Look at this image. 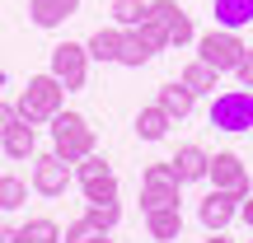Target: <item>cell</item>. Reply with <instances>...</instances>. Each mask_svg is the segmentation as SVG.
Instances as JSON below:
<instances>
[{
	"mask_svg": "<svg viewBox=\"0 0 253 243\" xmlns=\"http://www.w3.org/2000/svg\"><path fill=\"white\" fill-rule=\"evenodd\" d=\"M178 173H173V164H145L141 173V210H155V206H178Z\"/></svg>",
	"mask_w": 253,
	"mask_h": 243,
	"instance_id": "cell-6",
	"label": "cell"
},
{
	"mask_svg": "<svg viewBox=\"0 0 253 243\" xmlns=\"http://www.w3.org/2000/svg\"><path fill=\"white\" fill-rule=\"evenodd\" d=\"M94 234H103V229H94V225H89V220H84V215H80V220H71V225H66V229H61V243H89Z\"/></svg>",
	"mask_w": 253,
	"mask_h": 243,
	"instance_id": "cell-26",
	"label": "cell"
},
{
	"mask_svg": "<svg viewBox=\"0 0 253 243\" xmlns=\"http://www.w3.org/2000/svg\"><path fill=\"white\" fill-rule=\"evenodd\" d=\"M14 122H19V108L0 99V131H5V126H14Z\"/></svg>",
	"mask_w": 253,
	"mask_h": 243,
	"instance_id": "cell-28",
	"label": "cell"
},
{
	"mask_svg": "<svg viewBox=\"0 0 253 243\" xmlns=\"http://www.w3.org/2000/svg\"><path fill=\"white\" fill-rule=\"evenodd\" d=\"M178 80H183V84H188V89L202 99V94H216V84H220V70H216V66H207V61L197 56V61H188V66H183V75H178Z\"/></svg>",
	"mask_w": 253,
	"mask_h": 243,
	"instance_id": "cell-19",
	"label": "cell"
},
{
	"mask_svg": "<svg viewBox=\"0 0 253 243\" xmlns=\"http://www.w3.org/2000/svg\"><path fill=\"white\" fill-rule=\"evenodd\" d=\"M207 182L211 187H225V192H239V197H249V169L244 159H239L235 150H216L211 154V169H207Z\"/></svg>",
	"mask_w": 253,
	"mask_h": 243,
	"instance_id": "cell-10",
	"label": "cell"
},
{
	"mask_svg": "<svg viewBox=\"0 0 253 243\" xmlns=\"http://www.w3.org/2000/svg\"><path fill=\"white\" fill-rule=\"evenodd\" d=\"M84 220H89L94 229H103V234H113V229L122 225V206L118 201H84Z\"/></svg>",
	"mask_w": 253,
	"mask_h": 243,
	"instance_id": "cell-22",
	"label": "cell"
},
{
	"mask_svg": "<svg viewBox=\"0 0 253 243\" xmlns=\"http://www.w3.org/2000/svg\"><path fill=\"white\" fill-rule=\"evenodd\" d=\"M239 201H244V197H239V192L211 187L207 197L197 201V220H202V225L211 229V234H216V229H230V225H235V220H239Z\"/></svg>",
	"mask_w": 253,
	"mask_h": 243,
	"instance_id": "cell-9",
	"label": "cell"
},
{
	"mask_svg": "<svg viewBox=\"0 0 253 243\" xmlns=\"http://www.w3.org/2000/svg\"><path fill=\"white\" fill-rule=\"evenodd\" d=\"M5 84H9V75H5V66H0V89H5Z\"/></svg>",
	"mask_w": 253,
	"mask_h": 243,
	"instance_id": "cell-33",
	"label": "cell"
},
{
	"mask_svg": "<svg viewBox=\"0 0 253 243\" xmlns=\"http://www.w3.org/2000/svg\"><path fill=\"white\" fill-rule=\"evenodd\" d=\"M169 126H173V117L160 108V103H150V108L136 112V136H141V140H164V136H169Z\"/></svg>",
	"mask_w": 253,
	"mask_h": 243,
	"instance_id": "cell-20",
	"label": "cell"
},
{
	"mask_svg": "<svg viewBox=\"0 0 253 243\" xmlns=\"http://www.w3.org/2000/svg\"><path fill=\"white\" fill-rule=\"evenodd\" d=\"M0 243H24V239H19V229H9V225H0Z\"/></svg>",
	"mask_w": 253,
	"mask_h": 243,
	"instance_id": "cell-30",
	"label": "cell"
},
{
	"mask_svg": "<svg viewBox=\"0 0 253 243\" xmlns=\"http://www.w3.org/2000/svg\"><path fill=\"white\" fill-rule=\"evenodd\" d=\"M239 220H244V225L253 229V192H249V197H244V201H239Z\"/></svg>",
	"mask_w": 253,
	"mask_h": 243,
	"instance_id": "cell-29",
	"label": "cell"
},
{
	"mask_svg": "<svg viewBox=\"0 0 253 243\" xmlns=\"http://www.w3.org/2000/svg\"><path fill=\"white\" fill-rule=\"evenodd\" d=\"M89 243H113V239H108V234H94V239H89Z\"/></svg>",
	"mask_w": 253,
	"mask_h": 243,
	"instance_id": "cell-32",
	"label": "cell"
},
{
	"mask_svg": "<svg viewBox=\"0 0 253 243\" xmlns=\"http://www.w3.org/2000/svg\"><path fill=\"white\" fill-rule=\"evenodd\" d=\"M155 47H150V37L141 33V28H122V52H118V66H131V70H141L145 61H155Z\"/></svg>",
	"mask_w": 253,
	"mask_h": 243,
	"instance_id": "cell-17",
	"label": "cell"
},
{
	"mask_svg": "<svg viewBox=\"0 0 253 243\" xmlns=\"http://www.w3.org/2000/svg\"><path fill=\"white\" fill-rule=\"evenodd\" d=\"M75 182H80L84 201H118V173L103 154H84L75 159Z\"/></svg>",
	"mask_w": 253,
	"mask_h": 243,
	"instance_id": "cell-5",
	"label": "cell"
},
{
	"mask_svg": "<svg viewBox=\"0 0 253 243\" xmlns=\"http://www.w3.org/2000/svg\"><path fill=\"white\" fill-rule=\"evenodd\" d=\"M75 182V164L61 159L56 150L47 154H33V173H28V187L38 192V197H66V187Z\"/></svg>",
	"mask_w": 253,
	"mask_h": 243,
	"instance_id": "cell-4",
	"label": "cell"
},
{
	"mask_svg": "<svg viewBox=\"0 0 253 243\" xmlns=\"http://www.w3.org/2000/svg\"><path fill=\"white\" fill-rule=\"evenodd\" d=\"M14 108H19V117H24V122L47 126L56 112L66 108V84L56 80L52 70H47V75H33V80L24 84V94L14 99Z\"/></svg>",
	"mask_w": 253,
	"mask_h": 243,
	"instance_id": "cell-1",
	"label": "cell"
},
{
	"mask_svg": "<svg viewBox=\"0 0 253 243\" xmlns=\"http://www.w3.org/2000/svg\"><path fill=\"white\" fill-rule=\"evenodd\" d=\"M75 14H80V0H28V19L38 28H61Z\"/></svg>",
	"mask_w": 253,
	"mask_h": 243,
	"instance_id": "cell-13",
	"label": "cell"
},
{
	"mask_svg": "<svg viewBox=\"0 0 253 243\" xmlns=\"http://www.w3.org/2000/svg\"><path fill=\"white\" fill-rule=\"evenodd\" d=\"M155 103H160V108L169 112L173 122H183L192 108H197V94H192L183 80H169V84H160V99H155Z\"/></svg>",
	"mask_w": 253,
	"mask_h": 243,
	"instance_id": "cell-16",
	"label": "cell"
},
{
	"mask_svg": "<svg viewBox=\"0 0 253 243\" xmlns=\"http://www.w3.org/2000/svg\"><path fill=\"white\" fill-rule=\"evenodd\" d=\"M84 47H89V61H118V52H122V28L118 24H113V28H99Z\"/></svg>",
	"mask_w": 253,
	"mask_h": 243,
	"instance_id": "cell-21",
	"label": "cell"
},
{
	"mask_svg": "<svg viewBox=\"0 0 253 243\" xmlns=\"http://www.w3.org/2000/svg\"><path fill=\"white\" fill-rule=\"evenodd\" d=\"M150 19H160L164 28H169V47H188L197 42V28H192V14L178 5V0H150V9H145Z\"/></svg>",
	"mask_w": 253,
	"mask_h": 243,
	"instance_id": "cell-11",
	"label": "cell"
},
{
	"mask_svg": "<svg viewBox=\"0 0 253 243\" xmlns=\"http://www.w3.org/2000/svg\"><path fill=\"white\" fill-rule=\"evenodd\" d=\"M24 201H28V182L14 178V173H5V178H0V210H19Z\"/></svg>",
	"mask_w": 253,
	"mask_h": 243,
	"instance_id": "cell-24",
	"label": "cell"
},
{
	"mask_svg": "<svg viewBox=\"0 0 253 243\" xmlns=\"http://www.w3.org/2000/svg\"><path fill=\"white\" fill-rule=\"evenodd\" d=\"M52 150L61 154V159H84V154H94V126L89 117H80V112H56L52 117Z\"/></svg>",
	"mask_w": 253,
	"mask_h": 243,
	"instance_id": "cell-2",
	"label": "cell"
},
{
	"mask_svg": "<svg viewBox=\"0 0 253 243\" xmlns=\"http://www.w3.org/2000/svg\"><path fill=\"white\" fill-rule=\"evenodd\" d=\"M197 56L225 75V70H235L239 56H244V37L230 33V28H211V33H202V37H197Z\"/></svg>",
	"mask_w": 253,
	"mask_h": 243,
	"instance_id": "cell-7",
	"label": "cell"
},
{
	"mask_svg": "<svg viewBox=\"0 0 253 243\" xmlns=\"http://www.w3.org/2000/svg\"><path fill=\"white\" fill-rule=\"evenodd\" d=\"M145 229H150L155 243H173V239L183 234V210L178 206H155V210H145Z\"/></svg>",
	"mask_w": 253,
	"mask_h": 243,
	"instance_id": "cell-15",
	"label": "cell"
},
{
	"mask_svg": "<svg viewBox=\"0 0 253 243\" xmlns=\"http://www.w3.org/2000/svg\"><path fill=\"white\" fill-rule=\"evenodd\" d=\"M52 75L66 84V94L84 89V84H89V47H80V42H56L52 47Z\"/></svg>",
	"mask_w": 253,
	"mask_h": 243,
	"instance_id": "cell-8",
	"label": "cell"
},
{
	"mask_svg": "<svg viewBox=\"0 0 253 243\" xmlns=\"http://www.w3.org/2000/svg\"><path fill=\"white\" fill-rule=\"evenodd\" d=\"M173 173H178V182L188 187V182H207V169H211V154L202 150V145H183L178 154H173Z\"/></svg>",
	"mask_w": 253,
	"mask_h": 243,
	"instance_id": "cell-14",
	"label": "cell"
},
{
	"mask_svg": "<svg viewBox=\"0 0 253 243\" xmlns=\"http://www.w3.org/2000/svg\"><path fill=\"white\" fill-rule=\"evenodd\" d=\"M0 154H9V159H33L38 154V126L19 117L14 126H5L0 131Z\"/></svg>",
	"mask_w": 253,
	"mask_h": 243,
	"instance_id": "cell-12",
	"label": "cell"
},
{
	"mask_svg": "<svg viewBox=\"0 0 253 243\" xmlns=\"http://www.w3.org/2000/svg\"><path fill=\"white\" fill-rule=\"evenodd\" d=\"M211 126L216 131H225V136H244L253 131V89H225V94H216L211 99Z\"/></svg>",
	"mask_w": 253,
	"mask_h": 243,
	"instance_id": "cell-3",
	"label": "cell"
},
{
	"mask_svg": "<svg viewBox=\"0 0 253 243\" xmlns=\"http://www.w3.org/2000/svg\"><path fill=\"white\" fill-rule=\"evenodd\" d=\"M19 239L24 243H61V225L47 220V215H38V220H28V225L19 229Z\"/></svg>",
	"mask_w": 253,
	"mask_h": 243,
	"instance_id": "cell-23",
	"label": "cell"
},
{
	"mask_svg": "<svg viewBox=\"0 0 253 243\" xmlns=\"http://www.w3.org/2000/svg\"><path fill=\"white\" fill-rule=\"evenodd\" d=\"M150 9V0H113V24L118 28H136Z\"/></svg>",
	"mask_w": 253,
	"mask_h": 243,
	"instance_id": "cell-25",
	"label": "cell"
},
{
	"mask_svg": "<svg viewBox=\"0 0 253 243\" xmlns=\"http://www.w3.org/2000/svg\"><path fill=\"white\" fill-rule=\"evenodd\" d=\"M207 243H235V239H225V229H216V234H211Z\"/></svg>",
	"mask_w": 253,
	"mask_h": 243,
	"instance_id": "cell-31",
	"label": "cell"
},
{
	"mask_svg": "<svg viewBox=\"0 0 253 243\" xmlns=\"http://www.w3.org/2000/svg\"><path fill=\"white\" fill-rule=\"evenodd\" d=\"M235 75H239V84H244V89H253V47H244V56H239Z\"/></svg>",
	"mask_w": 253,
	"mask_h": 243,
	"instance_id": "cell-27",
	"label": "cell"
},
{
	"mask_svg": "<svg viewBox=\"0 0 253 243\" xmlns=\"http://www.w3.org/2000/svg\"><path fill=\"white\" fill-rule=\"evenodd\" d=\"M249 243H253V239H249Z\"/></svg>",
	"mask_w": 253,
	"mask_h": 243,
	"instance_id": "cell-34",
	"label": "cell"
},
{
	"mask_svg": "<svg viewBox=\"0 0 253 243\" xmlns=\"http://www.w3.org/2000/svg\"><path fill=\"white\" fill-rule=\"evenodd\" d=\"M216 28H253V0H216Z\"/></svg>",
	"mask_w": 253,
	"mask_h": 243,
	"instance_id": "cell-18",
	"label": "cell"
}]
</instances>
